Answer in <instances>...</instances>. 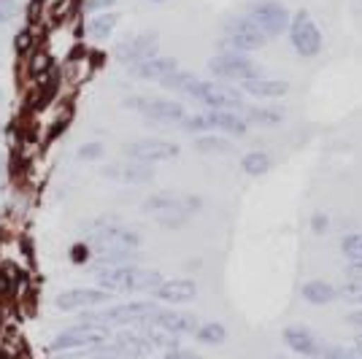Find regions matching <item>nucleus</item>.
I'll list each match as a JSON object with an SVG mask.
<instances>
[{
  "label": "nucleus",
  "instance_id": "nucleus-1",
  "mask_svg": "<svg viewBox=\"0 0 362 359\" xmlns=\"http://www.w3.org/2000/svg\"><path fill=\"white\" fill-rule=\"evenodd\" d=\"M98 286L111 295H130V292H154L163 276L157 270L138 268V265H114V268H95Z\"/></svg>",
  "mask_w": 362,
  "mask_h": 359
},
{
  "label": "nucleus",
  "instance_id": "nucleus-2",
  "mask_svg": "<svg viewBox=\"0 0 362 359\" xmlns=\"http://www.w3.org/2000/svg\"><path fill=\"white\" fill-rule=\"evenodd\" d=\"M141 208L144 213H151L157 225L179 230L195 216V211L200 208V197L179 195V192H154L141 203Z\"/></svg>",
  "mask_w": 362,
  "mask_h": 359
},
{
  "label": "nucleus",
  "instance_id": "nucleus-3",
  "mask_svg": "<svg viewBox=\"0 0 362 359\" xmlns=\"http://www.w3.org/2000/svg\"><path fill=\"white\" fill-rule=\"evenodd\" d=\"M84 240L95 252L98 249H136L138 252L144 243V235H141V230L124 225L117 216H100L84 227Z\"/></svg>",
  "mask_w": 362,
  "mask_h": 359
},
{
  "label": "nucleus",
  "instance_id": "nucleus-4",
  "mask_svg": "<svg viewBox=\"0 0 362 359\" xmlns=\"http://www.w3.org/2000/svg\"><path fill=\"white\" fill-rule=\"evenodd\" d=\"M160 305L157 302H146V300H136V302H122V305H111L103 311H87L81 316V322L87 324H98V327H146L151 316Z\"/></svg>",
  "mask_w": 362,
  "mask_h": 359
},
{
  "label": "nucleus",
  "instance_id": "nucleus-5",
  "mask_svg": "<svg viewBox=\"0 0 362 359\" xmlns=\"http://www.w3.org/2000/svg\"><path fill=\"white\" fill-rule=\"evenodd\" d=\"M124 108L141 114L146 122L154 124H179L187 119V108L179 100H165V98H149V95H130L124 98Z\"/></svg>",
  "mask_w": 362,
  "mask_h": 359
},
{
  "label": "nucleus",
  "instance_id": "nucleus-6",
  "mask_svg": "<svg viewBox=\"0 0 362 359\" xmlns=\"http://www.w3.org/2000/svg\"><path fill=\"white\" fill-rule=\"evenodd\" d=\"M219 52H238V54H249L265 46V35L257 30L255 25L249 22V16H233L227 19L222 35H219Z\"/></svg>",
  "mask_w": 362,
  "mask_h": 359
},
{
  "label": "nucleus",
  "instance_id": "nucleus-7",
  "mask_svg": "<svg viewBox=\"0 0 362 359\" xmlns=\"http://www.w3.org/2000/svg\"><path fill=\"white\" fill-rule=\"evenodd\" d=\"M287 33H289L292 49H295L300 57H305V60L317 57L319 52H322V30H319L314 16L308 14L305 8H300V11H295V14L289 16Z\"/></svg>",
  "mask_w": 362,
  "mask_h": 359
},
{
  "label": "nucleus",
  "instance_id": "nucleus-8",
  "mask_svg": "<svg viewBox=\"0 0 362 359\" xmlns=\"http://www.w3.org/2000/svg\"><path fill=\"white\" fill-rule=\"evenodd\" d=\"M246 16H249V22L255 25L257 30L265 35V41L287 33L289 28V11L279 0H255L246 8Z\"/></svg>",
  "mask_w": 362,
  "mask_h": 359
},
{
  "label": "nucleus",
  "instance_id": "nucleus-9",
  "mask_svg": "<svg viewBox=\"0 0 362 359\" xmlns=\"http://www.w3.org/2000/svg\"><path fill=\"white\" fill-rule=\"evenodd\" d=\"M111 341V329L98 327V324H76V327L62 329L60 335L52 341V351L62 354V351H78V348H92V346H103Z\"/></svg>",
  "mask_w": 362,
  "mask_h": 359
},
{
  "label": "nucleus",
  "instance_id": "nucleus-10",
  "mask_svg": "<svg viewBox=\"0 0 362 359\" xmlns=\"http://www.w3.org/2000/svg\"><path fill=\"white\" fill-rule=\"evenodd\" d=\"M209 71L216 78H225V81H246V78H255L259 76L257 62L249 54H238V52H219L209 60Z\"/></svg>",
  "mask_w": 362,
  "mask_h": 359
},
{
  "label": "nucleus",
  "instance_id": "nucleus-11",
  "mask_svg": "<svg viewBox=\"0 0 362 359\" xmlns=\"http://www.w3.org/2000/svg\"><path fill=\"white\" fill-rule=\"evenodd\" d=\"M179 143L165 141V138H138L124 143V157L127 160H136V163H168V160H176L179 157Z\"/></svg>",
  "mask_w": 362,
  "mask_h": 359
},
{
  "label": "nucleus",
  "instance_id": "nucleus-12",
  "mask_svg": "<svg viewBox=\"0 0 362 359\" xmlns=\"http://www.w3.org/2000/svg\"><path fill=\"white\" fill-rule=\"evenodd\" d=\"M195 103L206 105V111H238L243 103V92L230 87V84H216V81H203L195 95Z\"/></svg>",
  "mask_w": 362,
  "mask_h": 359
},
{
  "label": "nucleus",
  "instance_id": "nucleus-13",
  "mask_svg": "<svg viewBox=\"0 0 362 359\" xmlns=\"http://www.w3.org/2000/svg\"><path fill=\"white\" fill-rule=\"evenodd\" d=\"M114 298L111 292L100 289V286H74V289H65L54 298V305L60 311H92V308H100L106 305L108 300Z\"/></svg>",
  "mask_w": 362,
  "mask_h": 359
},
{
  "label": "nucleus",
  "instance_id": "nucleus-14",
  "mask_svg": "<svg viewBox=\"0 0 362 359\" xmlns=\"http://www.w3.org/2000/svg\"><path fill=\"white\" fill-rule=\"evenodd\" d=\"M154 54H160V41H157L154 33H141V35H133V38H124V41H119L117 49H114V57H117L122 65H127V68L149 60Z\"/></svg>",
  "mask_w": 362,
  "mask_h": 359
},
{
  "label": "nucleus",
  "instance_id": "nucleus-15",
  "mask_svg": "<svg viewBox=\"0 0 362 359\" xmlns=\"http://www.w3.org/2000/svg\"><path fill=\"white\" fill-rule=\"evenodd\" d=\"M100 173L111 181H122V184H149L154 179V167L146 163H136V160H122V163H108L100 167Z\"/></svg>",
  "mask_w": 362,
  "mask_h": 359
},
{
  "label": "nucleus",
  "instance_id": "nucleus-16",
  "mask_svg": "<svg viewBox=\"0 0 362 359\" xmlns=\"http://www.w3.org/2000/svg\"><path fill=\"white\" fill-rule=\"evenodd\" d=\"M151 327L163 329L168 335H195L197 329V319L192 314H184V311H170V308H157L154 316H151L149 322Z\"/></svg>",
  "mask_w": 362,
  "mask_h": 359
},
{
  "label": "nucleus",
  "instance_id": "nucleus-17",
  "mask_svg": "<svg viewBox=\"0 0 362 359\" xmlns=\"http://www.w3.org/2000/svg\"><path fill=\"white\" fill-rule=\"evenodd\" d=\"M281 341L287 343L289 351H295V354H300V357H308V359H317L322 357V341H319L317 335L311 332L308 327H298V324H292V327H284L281 332Z\"/></svg>",
  "mask_w": 362,
  "mask_h": 359
},
{
  "label": "nucleus",
  "instance_id": "nucleus-18",
  "mask_svg": "<svg viewBox=\"0 0 362 359\" xmlns=\"http://www.w3.org/2000/svg\"><path fill=\"white\" fill-rule=\"evenodd\" d=\"M111 346L117 348V354L122 359H149L151 357V343L146 341V335L141 329H124V332H117L111 338Z\"/></svg>",
  "mask_w": 362,
  "mask_h": 359
},
{
  "label": "nucleus",
  "instance_id": "nucleus-19",
  "mask_svg": "<svg viewBox=\"0 0 362 359\" xmlns=\"http://www.w3.org/2000/svg\"><path fill=\"white\" fill-rule=\"evenodd\" d=\"M151 295L168 305H181L197 298V284L192 278H163Z\"/></svg>",
  "mask_w": 362,
  "mask_h": 359
},
{
  "label": "nucleus",
  "instance_id": "nucleus-20",
  "mask_svg": "<svg viewBox=\"0 0 362 359\" xmlns=\"http://www.w3.org/2000/svg\"><path fill=\"white\" fill-rule=\"evenodd\" d=\"M173 71H179V60L176 57H163V54H154L149 60L138 62L130 68V73L136 78H144V81H163Z\"/></svg>",
  "mask_w": 362,
  "mask_h": 359
},
{
  "label": "nucleus",
  "instance_id": "nucleus-21",
  "mask_svg": "<svg viewBox=\"0 0 362 359\" xmlns=\"http://www.w3.org/2000/svg\"><path fill=\"white\" fill-rule=\"evenodd\" d=\"M243 95H252V98H265V100H276V98H284L289 92L287 81H279V78H246L241 81Z\"/></svg>",
  "mask_w": 362,
  "mask_h": 359
},
{
  "label": "nucleus",
  "instance_id": "nucleus-22",
  "mask_svg": "<svg viewBox=\"0 0 362 359\" xmlns=\"http://www.w3.org/2000/svg\"><path fill=\"white\" fill-rule=\"evenodd\" d=\"M211 117V130H219L225 135H246L249 122L241 117V111H209Z\"/></svg>",
  "mask_w": 362,
  "mask_h": 359
},
{
  "label": "nucleus",
  "instance_id": "nucleus-23",
  "mask_svg": "<svg viewBox=\"0 0 362 359\" xmlns=\"http://www.w3.org/2000/svg\"><path fill=\"white\" fill-rule=\"evenodd\" d=\"M165 90L176 92V95H184V98H189V100H195L197 90H200V84H203V78H197L195 73H189V71H173V73L163 78L160 81Z\"/></svg>",
  "mask_w": 362,
  "mask_h": 359
},
{
  "label": "nucleus",
  "instance_id": "nucleus-24",
  "mask_svg": "<svg viewBox=\"0 0 362 359\" xmlns=\"http://www.w3.org/2000/svg\"><path fill=\"white\" fill-rule=\"evenodd\" d=\"M238 111H241V117L249 122V124L273 127V124H281V122H284V111L276 108V105H241Z\"/></svg>",
  "mask_w": 362,
  "mask_h": 359
},
{
  "label": "nucleus",
  "instance_id": "nucleus-25",
  "mask_svg": "<svg viewBox=\"0 0 362 359\" xmlns=\"http://www.w3.org/2000/svg\"><path fill=\"white\" fill-rule=\"evenodd\" d=\"M117 25H119V14L103 11V14H92L84 25V30L92 41H106V38H111V33L117 30Z\"/></svg>",
  "mask_w": 362,
  "mask_h": 359
},
{
  "label": "nucleus",
  "instance_id": "nucleus-26",
  "mask_svg": "<svg viewBox=\"0 0 362 359\" xmlns=\"http://www.w3.org/2000/svg\"><path fill=\"white\" fill-rule=\"evenodd\" d=\"M300 298L311 305H327L338 300V286L327 284V281H305L300 286Z\"/></svg>",
  "mask_w": 362,
  "mask_h": 359
},
{
  "label": "nucleus",
  "instance_id": "nucleus-27",
  "mask_svg": "<svg viewBox=\"0 0 362 359\" xmlns=\"http://www.w3.org/2000/svg\"><path fill=\"white\" fill-rule=\"evenodd\" d=\"M136 249H98L95 252V268H114V265H136Z\"/></svg>",
  "mask_w": 362,
  "mask_h": 359
},
{
  "label": "nucleus",
  "instance_id": "nucleus-28",
  "mask_svg": "<svg viewBox=\"0 0 362 359\" xmlns=\"http://www.w3.org/2000/svg\"><path fill=\"white\" fill-rule=\"evenodd\" d=\"M54 359H122L111 341L103 346H92V348H78V351H62L54 354Z\"/></svg>",
  "mask_w": 362,
  "mask_h": 359
},
{
  "label": "nucleus",
  "instance_id": "nucleus-29",
  "mask_svg": "<svg viewBox=\"0 0 362 359\" xmlns=\"http://www.w3.org/2000/svg\"><path fill=\"white\" fill-rule=\"evenodd\" d=\"M195 149L200 154H227V151L233 149V143L227 141V135L203 133L195 138Z\"/></svg>",
  "mask_w": 362,
  "mask_h": 359
},
{
  "label": "nucleus",
  "instance_id": "nucleus-30",
  "mask_svg": "<svg viewBox=\"0 0 362 359\" xmlns=\"http://www.w3.org/2000/svg\"><path fill=\"white\" fill-rule=\"evenodd\" d=\"M195 338L206 346H219L227 341V327L219 322H203V324H197Z\"/></svg>",
  "mask_w": 362,
  "mask_h": 359
},
{
  "label": "nucleus",
  "instance_id": "nucleus-31",
  "mask_svg": "<svg viewBox=\"0 0 362 359\" xmlns=\"http://www.w3.org/2000/svg\"><path fill=\"white\" fill-rule=\"evenodd\" d=\"M141 332L146 335V341L151 343V348L154 351H173V348H179V338L176 335H168V332H163V329L151 327V324H146V327H141Z\"/></svg>",
  "mask_w": 362,
  "mask_h": 359
},
{
  "label": "nucleus",
  "instance_id": "nucleus-32",
  "mask_svg": "<svg viewBox=\"0 0 362 359\" xmlns=\"http://www.w3.org/2000/svg\"><path fill=\"white\" fill-rule=\"evenodd\" d=\"M271 165H273V160L265 151H249V154H243V160H241V167L246 176H262V173L271 170Z\"/></svg>",
  "mask_w": 362,
  "mask_h": 359
},
{
  "label": "nucleus",
  "instance_id": "nucleus-33",
  "mask_svg": "<svg viewBox=\"0 0 362 359\" xmlns=\"http://www.w3.org/2000/svg\"><path fill=\"white\" fill-rule=\"evenodd\" d=\"M181 130H187V133H195V135L211 133V117H209V111L187 114V119L181 122Z\"/></svg>",
  "mask_w": 362,
  "mask_h": 359
},
{
  "label": "nucleus",
  "instance_id": "nucleus-34",
  "mask_svg": "<svg viewBox=\"0 0 362 359\" xmlns=\"http://www.w3.org/2000/svg\"><path fill=\"white\" fill-rule=\"evenodd\" d=\"M341 252L349 262H362V233H349L341 240Z\"/></svg>",
  "mask_w": 362,
  "mask_h": 359
},
{
  "label": "nucleus",
  "instance_id": "nucleus-35",
  "mask_svg": "<svg viewBox=\"0 0 362 359\" xmlns=\"http://www.w3.org/2000/svg\"><path fill=\"white\" fill-rule=\"evenodd\" d=\"M338 298H344L351 305H362V284L360 281H346L338 289Z\"/></svg>",
  "mask_w": 362,
  "mask_h": 359
},
{
  "label": "nucleus",
  "instance_id": "nucleus-36",
  "mask_svg": "<svg viewBox=\"0 0 362 359\" xmlns=\"http://www.w3.org/2000/svg\"><path fill=\"white\" fill-rule=\"evenodd\" d=\"M103 154H106V149H103V143H98V141H95V143H81L78 151H76V157H78V160H87V163L100 160Z\"/></svg>",
  "mask_w": 362,
  "mask_h": 359
},
{
  "label": "nucleus",
  "instance_id": "nucleus-37",
  "mask_svg": "<svg viewBox=\"0 0 362 359\" xmlns=\"http://www.w3.org/2000/svg\"><path fill=\"white\" fill-rule=\"evenodd\" d=\"M322 359H360L351 348H344V346H327L322 348Z\"/></svg>",
  "mask_w": 362,
  "mask_h": 359
},
{
  "label": "nucleus",
  "instance_id": "nucleus-38",
  "mask_svg": "<svg viewBox=\"0 0 362 359\" xmlns=\"http://www.w3.org/2000/svg\"><path fill=\"white\" fill-rule=\"evenodd\" d=\"M117 6V0H84V11L87 14H103Z\"/></svg>",
  "mask_w": 362,
  "mask_h": 359
},
{
  "label": "nucleus",
  "instance_id": "nucleus-39",
  "mask_svg": "<svg viewBox=\"0 0 362 359\" xmlns=\"http://www.w3.org/2000/svg\"><path fill=\"white\" fill-rule=\"evenodd\" d=\"M163 359H203L200 354H195V351H189V348H173V351H165L163 354Z\"/></svg>",
  "mask_w": 362,
  "mask_h": 359
},
{
  "label": "nucleus",
  "instance_id": "nucleus-40",
  "mask_svg": "<svg viewBox=\"0 0 362 359\" xmlns=\"http://www.w3.org/2000/svg\"><path fill=\"white\" fill-rule=\"evenodd\" d=\"M346 278H349V281H360V284H362V262H349Z\"/></svg>",
  "mask_w": 362,
  "mask_h": 359
},
{
  "label": "nucleus",
  "instance_id": "nucleus-41",
  "mask_svg": "<svg viewBox=\"0 0 362 359\" xmlns=\"http://www.w3.org/2000/svg\"><path fill=\"white\" fill-rule=\"evenodd\" d=\"M30 49V33H19L16 35V52L22 54V52H28Z\"/></svg>",
  "mask_w": 362,
  "mask_h": 359
},
{
  "label": "nucleus",
  "instance_id": "nucleus-42",
  "mask_svg": "<svg viewBox=\"0 0 362 359\" xmlns=\"http://www.w3.org/2000/svg\"><path fill=\"white\" fill-rule=\"evenodd\" d=\"M346 322L351 324V327L362 329V308H360V311H351V314L346 316Z\"/></svg>",
  "mask_w": 362,
  "mask_h": 359
},
{
  "label": "nucleus",
  "instance_id": "nucleus-43",
  "mask_svg": "<svg viewBox=\"0 0 362 359\" xmlns=\"http://www.w3.org/2000/svg\"><path fill=\"white\" fill-rule=\"evenodd\" d=\"M8 286H11V278L0 270V295H6V292H8Z\"/></svg>",
  "mask_w": 362,
  "mask_h": 359
},
{
  "label": "nucleus",
  "instance_id": "nucleus-44",
  "mask_svg": "<svg viewBox=\"0 0 362 359\" xmlns=\"http://www.w3.org/2000/svg\"><path fill=\"white\" fill-rule=\"evenodd\" d=\"M0 22H6V11L3 8H0Z\"/></svg>",
  "mask_w": 362,
  "mask_h": 359
},
{
  "label": "nucleus",
  "instance_id": "nucleus-45",
  "mask_svg": "<svg viewBox=\"0 0 362 359\" xmlns=\"http://www.w3.org/2000/svg\"><path fill=\"white\" fill-rule=\"evenodd\" d=\"M151 3H163V0H151Z\"/></svg>",
  "mask_w": 362,
  "mask_h": 359
},
{
  "label": "nucleus",
  "instance_id": "nucleus-46",
  "mask_svg": "<svg viewBox=\"0 0 362 359\" xmlns=\"http://www.w3.org/2000/svg\"><path fill=\"white\" fill-rule=\"evenodd\" d=\"M0 170H3V160H0Z\"/></svg>",
  "mask_w": 362,
  "mask_h": 359
},
{
  "label": "nucleus",
  "instance_id": "nucleus-47",
  "mask_svg": "<svg viewBox=\"0 0 362 359\" xmlns=\"http://www.w3.org/2000/svg\"><path fill=\"white\" fill-rule=\"evenodd\" d=\"M276 359H281V357H276Z\"/></svg>",
  "mask_w": 362,
  "mask_h": 359
},
{
  "label": "nucleus",
  "instance_id": "nucleus-48",
  "mask_svg": "<svg viewBox=\"0 0 362 359\" xmlns=\"http://www.w3.org/2000/svg\"><path fill=\"white\" fill-rule=\"evenodd\" d=\"M0 100H3V98H0Z\"/></svg>",
  "mask_w": 362,
  "mask_h": 359
}]
</instances>
